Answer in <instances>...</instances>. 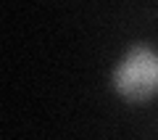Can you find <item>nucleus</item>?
<instances>
[{
  "mask_svg": "<svg viewBox=\"0 0 158 140\" xmlns=\"http://www.w3.org/2000/svg\"><path fill=\"white\" fill-rule=\"evenodd\" d=\"M113 87L129 103H148L158 95V53L148 45H132L113 69Z\"/></svg>",
  "mask_w": 158,
  "mask_h": 140,
  "instance_id": "obj_1",
  "label": "nucleus"
}]
</instances>
